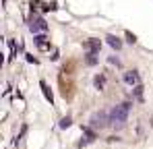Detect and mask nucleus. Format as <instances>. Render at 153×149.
I'll return each instance as SVG.
<instances>
[{
    "label": "nucleus",
    "instance_id": "2",
    "mask_svg": "<svg viewBox=\"0 0 153 149\" xmlns=\"http://www.w3.org/2000/svg\"><path fill=\"white\" fill-rule=\"evenodd\" d=\"M110 124H112L110 112H105V110L95 112V114L91 116V120H89V126H91V128H105V126H110Z\"/></svg>",
    "mask_w": 153,
    "mask_h": 149
},
{
    "label": "nucleus",
    "instance_id": "10",
    "mask_svg": "<svg viewBox=\"0 0 153 149\" xmlns=\"http://www.w3.org/2000/svg\"><path fill=\"white\" fill-rule=\"evenodd\" d=\"M85 62H87L89 66H95V64H97V54H87V56H85Z\"/></svg>",
    "mask_w": 153,
    "mask_h": 149
},
{
    "label": "nucleus",
    "instance_id": "1",
    "mask_svg": "<svg viewBox=\"0 0 153 149\" xmlns=\"http://www.w3.org/2000/svg\"><path fill=\"white\" fill-rule=\"evenodd\" d=\"M128 114H130V101H122V104H118L110 110V120H112V124L120 126V124L126 122Z\"/></svg>",
    "mask_w": 153,
    "mask_h": 149
},
{
    "label": "nucleus",
    "instance_id": "16",
    "mask_svg": "<svg viewBox=\"0 0 153 149\" xmlns=\"http://www.w3.org/2000/svg\"><path fill=\"white\" fill-rule=\"evenodd\" d=\"M126 39H128V42H130V44H134V39H137V37H134L132 33H128V31H126Z\"/></svg>",
    "mask_w": 153,
    "mask_h": 149
},
{
    "label": "nucleus",
    "instance_id": "14",
    "mask_svg": "<svg viewBox=\"0 0 153 149\" xmlns=\"http://www.w3.org/2000/svg\"><path fill=\"white\" fill-rule=\"evenodd\" d=\"M108 62H110L112 66H120V58H118V56H114V54L108 58Z\"/></svg>",
    "mask_w": 153,
    "mask_h": 149
},
{
    "label": "nucleus",
    "instance_id": "11",
    "mask_svg": "<svg viewBox=\"0 0 153 149\" xmlns=\"http://www.w3.org/2000/svg\"><path fill=\"white\" fill-rule=\"evenodd\" d=\"M71 124H73V118H71V116H66V118H62V120H60V128H64V130H66Z\"/></svg>",
    "mask_w": 153,
    "mask_h": 149
},
{
    "label": "nucleus",
    "instance_id": "12",
    "mask_svg": "<svg viewBox=\"0 0 153 149\" xmlns=\"http://www.w3.org/2000/svg\"><path fill=\"white\" fill-rule=\"evenodd\" d=\"M33 39H35V44H37L39 48H46V35H35Z\"/></svg>",
    "mask_w": 153,
    "mask_h": 149
},
{
    "label": "nucleus",
    "instance_id": "8",
    "mask_svg": "<svg viewBox=\"0 0 153 149\" xmlns=\"http://www.w3.org/2000/svg\"><path fill=\"white\" fill-rule=\"evenodd\" d=\"M39 87H42V91H44V98L48 99V101H54V95H52V91H50V87H48V83L46 81H39Z\"/></svg>",
    "mask_w": 153,
    "mask_h": 149
},
{
    "label": "nucleus",
    "instance_id": "6",
    "mask_svg": "<svg viewBox=\"0 0 153 149\" xmlns=\"http://www.w3.org/2000/svg\"><path fill=\"white\" fill-rule=\"evenodd\" d=\"M83 48L87 50V54H100L102 44H100V39H87V42L83 44Z\"/></svg>",
    "mask_w": 153,
    "mask_h": 149
},
{
    "label": "nucleus",
    "instance_id": "4",
    "mask_svg": "<svg viewBox=\"0 0 153 149\" xmlns=\"http://www.w3.org/2000/svg\"><path fill=\"white\" fill-rule=\"evenodd\" d=\"M81 128H83V139H81V145H91V143L97 139L95 130H93L91 126H81Z\"/></svg>",
    "mask_w": 153,
    "mask_h": 149
},
{
    "label": "nucleus",
    "instance_id": "3",
    "mask_svg": "<svg viewBox=\"0 0 153 149\" xmlns=\"http://www.w3.org/2000/svg\"><path fill=\"white\" fill-rule=\"evenodd\" d=\"M29 31H31L33 37H35V35H39V31H48V23H46L42 17L31 15V19H29Z\"/></svg>",
    "mask_w": 153,
    "mask_h": 149
},
{
    "label": "nucleus",
    "instance_id": "15",
    "mask_svg": "<svg viewBox=\"0 0 153 149\" xmlns=\"http://www.w3.org/2000/svg\"><path fill=\"white\" fill-rule=\"evenodd\" d=\"M25 58H27V62H29V64H37V58H35V56H31V54H25Z\"/></svg>",
    "mask_w": 153,
    "mask_h": 149
},
{
    "label": "nucleus",
    "instance_id": "13",
    "mask_svg": "<svg viewBox=\"0 0 153 149\" xmlns=\"http://www.w3.org/2000/svg\"><path fill=\"white\" fill-rule=\"evenodd\" d=\"M132 93H134V98L141 101V99H143V87H141V85H137V87L132 89Z\"/></svg>",
    "mask_w": 153,
    "mask_h": 149
},
{
    "label": "nucleus",
    "instance_id": "9",
    "mask_svg": "<svg viewBox=\"0 0 153 149\" xmlns=\"http://www.w3.org/2000/svg\"><path fill=\"white\" fill-rule=\"evenodd\" d=\"M93 85H95L97 89H103V87H105V77H103V74H95V79H93Z\"/></svg>",
    "mask_w": 153,
    "mask_h": 149
},
{
    "label": "nucleus",
    "instance_id": "5",
    "mask_svg": "<svg viewBox=\"0 0 153 149\" xmlns=\"http://www.w3.org/2000/svg\"><path fill=\"white\" fill-rule=\"evenodd\" d=\"M122 81H124L126 85H134V87H137V85H139V81H141L139 71H134V69H132V71H126L124 77H122Z\"/></svg>",
    "mask_w": 153,
    "mask_h": 149
},
{
    "label": "nucleus",
    "instance_id": "7",
    "mask_svg": "<svg viewBox=\"0 0 153 149\" xmlns=\"http://www.w3.org/2000/svg\"><path fill=\"white\" fill-rule=\"evenodd\" d=\"M105 42H108V46H110V48L116 50V52H118V50H122V39H120V37H116V35H112V33H108V35H105Z\"/></svg>",
    "mask_w": 153,
    "mask_h": 149
}]
</instances>
